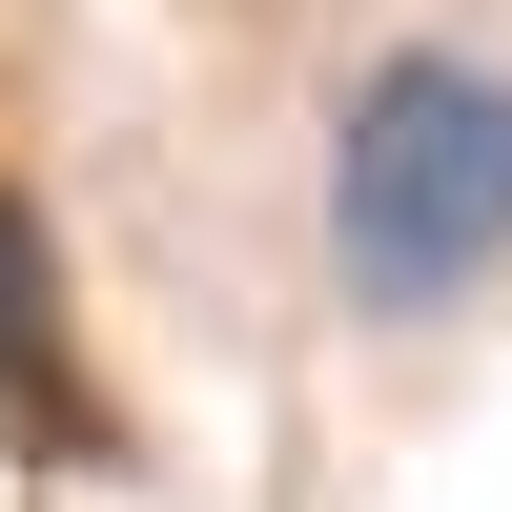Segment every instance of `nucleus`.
<instances>
[{"instance_id":"2","label":"nucleus","mask_w":512,"mask_h":512,"mask_svg":"<svg viewBox=\"0 0 512 512\" xmlns=\"http://www.w3.org/2000/svg\"><path fill=\"white\" fill-rule=\"evenodd\" d=\"M0 410H41V431H62V308H41V226H21V205H0Z\"/></svg>"},{"instance_id":"1","label":"nucleus","mask_w":512,"mask_h":512,"mask_svg":"<svg viewBox=\"0 0 512 512\" xmlns=\"http://www.w3.org/2000/svg\"><path fill=\"white\" fill-rule=\"evenodd\" d=\"M512 267V62L492 41H369L328 103V287L431 328Z\"/></svg>"}]
</instances>
